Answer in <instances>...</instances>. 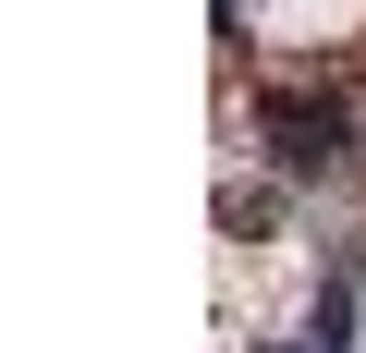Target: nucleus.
Instances as JSON below:
<instances>
[{
	"mask_svg": "<svg viewBox=\"0 0 366 353\" xmlns=\"http://www.w3.org/2000/svg\"><path fill=\"white\" fill-rule=\"evenodd\" d=\"M342 146H354V110L342 98H269V158L281 170L317 183V170H342Z\"/></svg>",
	"mask_w": 366,
	"mask_h": 353,
	"instance_id": "obj_1",
	"label": "nucleus"
}]
</instances>
